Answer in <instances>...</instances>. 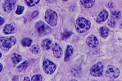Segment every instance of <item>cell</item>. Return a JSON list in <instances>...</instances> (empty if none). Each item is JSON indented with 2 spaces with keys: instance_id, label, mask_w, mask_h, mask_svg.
Segmentation results:
<instances>
[{
  "instance_id": "obj_5",
  "label": "cell",
  "mask_w": 122,
  "mask_h": 81,
  "mask_svg": "<svg viewBox=\"0 0 122 81\" xmlns=\"http://www.w3.org/2000/svg\"><path fill=\"white\" fill-rule=\"evenodd\" d=\"M120 75V70L117 67L114 66H108L105 73L106 77L112 79L117 78Z\"/></svg>"
},
{
  "instance_id": "obj_13",
  "label": "cell",
  "mask_w": 122,
  "mask_h": 81,
  "mask_svg": "<svg viewBox=\"0 0 122 81\" xmlns=\"http://www.w3.org/2000/svg\"><path fill=\"white\" fill-rule=\"evenodd\" d=\"M73 48L71 45H69L67 47L66 54H65V60L66 61H68L70 59V57L73 54Z\"/></svg>"
},
{
  "instance_id": "obj_2",
  "label": "cell",
  "mask_w": 122,
  "mask_h": 81,
  "mask_svg": "<svg viewBox=\"0 0 122 81\" xmlns=\"http://www.w3.org/2000/svg\"><path fill=\"white\" fill-rule=\"evenodd\" d=\"M16 43V39L14 37H2L0 38V47L3 50L10 48Z\"/></svg>"
},
{
  "instance_id": "obj_27",
  "label": "cell",
  "mask_w": 122,
  "mask_h": 81,
  "mask_svg": "<svg viewBox=\"0 0 122 81\" xmlns=\"http://www.w3.org/2000/svg\"><path fill=\"white\" fill-rule=\"evenodd\" d=\"M38 15V12L37 11H35L31 16V17L32 18H34L35 17L37 16Z\"/></svg>"
},
{
  "instance_id": "obj_12",
  "label": "cell",
  "mask_w": 122,
  "mask_h": 81,
  "mask_svg": "<svg viewBox=\"0 0 122 81\" xmlns=\"http://www.w3.org/2000/svg\"><path fill=\"white\" fill-rule=\"evenodd\" d=\"M14 5V2L12 0H8L5 2L4 6V9L5 11H10L13 9Z\"/></svg>"
},
{
  "instance_id": "obj_25",
  "label": "cell",
  "mask_w": 122,
  "mask_h": 81,
  "mask_svg": "<svg viewBox=\"0 0 122 81\" xmlns=\"http://www.w3.org/2000/svg\"><path fill=\"white\" fill-rule=\"evenodd\" d=\"M24 10V7L21 6L19 5L17 7V8L16 11V14L18 15H20L22 13Z\"/></svg>"
},
{
  "instance_id": "obj_3",
  "label": "cell",
  "mask_w": 122,
  "mask_h": 81,
  "mask_svg": "<svg viewBox=\"0 0 122 81\" xmlns=\"http://www.w3.org/2000/svg\"><path fill=\"white\" fill-rule=\"evenodd\" d=\"M57 18L58 15L56 12L50 9H48L46 11L45 19L51 26L54 27L56 25Z\"/></svg>"
},
{
  "instance_id": "obj_33",
  "label": "cell",
  "mask_w": 122,
  "mask_h": 81,
  "mask_svg": "<svg viewBox=\"0 0 122 81\" xmlns=\"http://www.w3.org/2000/svg\"><path fill=\"white\" fill-rule=\"evenodd\" d=\"M72 81H77V80H71Z\"/></svg>"
},
{
  "instance_id": "obj_9",
  "label": "cell",
  "mask_w": 122,
  "mask_h": 81,
  "mask_svg": "<svg viewBox=\"0 0 122 81\" xmlns=\"http://www.w3.org/2000/svg\"><path fill=\"white\" fill-rule=\"evenodd\" d=\"M86 44L91 48H95L98 45L99 41L95 36L91 35L87 38L86 40Z\"/></svg>"
},
{
  "instance_id": "obj_18",
  "label": "cell",
  "mask_w": 122,
  "mask_h": 81,
  "mask_svg": "<svg viewBox=\"0 0 122 81\" xmlns=\"http://www.w3.org/2000/svg\"><path fill=\"white\" fill-rule=\"evenodd\" d=\"M12 61L14 64H17L20 62L22 60V58L21 55L18 54H13L11 57Z\"/></svg>"
},
{
  "instance_id": "obj_15",
  "label": "cell",
  "mask_w": 122,
  "mask_h": 81,
  "mask_svg": "<svg viewBox=\"0 0 122 81\" xmlns=\"http://www.w3.org/2000/svg\"><path fill=\"white\" fill-rule=\"evenodd\" d=\"M51 43V40L49 39H46L43 40L41 43V46L43 49L44 50H49L50 48Z\"/></svg>"
},
{
  "instance_id": "obj_32",
  "label": "cell",
  "mask_w": 122,
  "mask_h": 81,
  "mask_svg": "<svg viewBox=\"0 0 122 81\" xmlns=\"http://www.w3.org/2000/svg\"><path fill=\"white\" fill-rule=\"evenodd\" d=\"M121 28H122V24H121Z\"/></svg>"
},
{
  "instance_id": "obj_30",
  "label": "cell",
  "mask_w": 122,
  "mask_h": 81,
  "mask_svg": "<svg viewBox=\"0 0 122 81\" xmlns=\"http://www.w3.org/2000/svg\"><path fill=\"white\" fill-rule=\"evenodd\" d=\"M3 69V65L1 63H0V71L1 72Z\"/></svg>"
},
{
  "instance_id": "obj_4",
  "label": "cell",
  "mask_w": 122,
  "mask_h": 81,
  "mask_svg": "<svg viewBox=\"0 0 122 81\" xmlns=\"http://www.w3.org/2000/svg\"><path fill=\"white\" fill-rule=\"evenodd\" d=\"M104 66L101 62H99L94 65L90 69L91 75L96 77H99L102 76L104 71Z\"/></svg>"
},
{
  "instance_id": "obj_26",
  "label": "cell",
  "mask_w": 122,
  "mask_h": 81,
  "mask_svg": "<svg viewBox=\"0 0 122 81\" xmlns=\"http://www.w3.org/2000/svg\"><path fill=\"white\" fill-rule=\"evenodd\" d=\"M107 24H108V26L112 28L114 27L115 26L116 22L114 19H109L107 22Z\"/></svg>"
},
{
  "instance_id": "obj_24",
  "label": "cell",
  "mask_w": 122,
  "mask_h": 81,
  "mask_svg": "<svg viewBox=\"0 0 122 81\" xmlns=\"http://www.w3.org/2000/svg\"><path fill=\"white\" fill-rule=\"evenodd\" d=\"M42 81V76L41 75H38L34 76L31 79L32 81Z\"/></svg>"
},
{
  "instance_id": "obj_23",
  "label": "cell",
  "mask_w": 122,
  "mask_h": 81,
  "mask_svg": "<svg viewBox=\"0 0 122 81\" xmlns=\"http://www.w3.org/2000/svg\"><path fill=\"white\" fill-rule=\"evenodd\" d=\"M121 13L120 11H115L112 13V19H118L121 16Z\"/></svg>"
},
{
  "instance_id": "obj_31",
  "label": "cell",
  "mask_w": 122,
  "mask_h": 81,
  "mask_svg": "<svg viewBox=\"0 0 122 81\" xmlns=\"http://www.w3.org/2000/svg\"><path fill=\"white\" fill-rule=\"evenodd\" d=\"M62 1H67L68 0H62Z\"/></svg>"
},
{
  "instance_id": "obj_35",
  "label": "cell",
  "mask_w": 122,
  "mask_h": 81,
  "mask_svg": "<svg viewBox=\"0 0 122 81\" xmlns=\"http://www.w3.org/2000/svg\"></svg>"
},
{
  "instance_id": "obj_11",
  "label": "cell",
  "mask_w": 122,
  "mask_h": 81,
  "mask_svg": "<svg viewBox=\"0 0 122 81\" xmlns=\"http://www.w3.org/2000/svg\"><path fill=\"white\" fill-rule=\"evenodd\" d=\"M108 13L105 10H103L99 14L97 19V21L98 23H101L105 21L108 18Z\"/></svg>"
},
{
  "instance_id": "obj_22",
  "label": "cell",
  "mask_w": 122,
  "mask_h": 81,
  "mask_svg": "<svg viewBox=\"0 0 122 81\" xmlns=\"http://www.w3.org/2000/svg\"><path fill=\"white\" fill-rule=\"evenodd\" d=\"M25 0L27 5L30 7L35 5L40 1V0Z\"/></svg>"
},
{
  "instance_id": "obj_17",
  "label": "cell",
  "mask_w": 122,
  "mask_h": 81,
  "mask_svg": "<svg viewBox=\"0 0 122 81\" xmlns=\"http://www.w3.org/2000/svg\"><path fill=\"white\" fill-rule=\"evenodd\" d=\"M33 43V40L29 38H24L21 40V44L24 47H28L31 46Z\"/></svg>"
},
{
  "instance_id": "obj_10",
  "label": "cell",
  "mask_w": 122,
  "mask_h": 81,
  "mask_svg": "<svg viewBox=\"0 0 122 81\" xmlns=\"http://www.w3.org/2000/svg\"><path fill=\"white\" fill-rule=\"evenodd\" d=\"M17 31V28L15 24H7L5 26L3 32L6 34L13 33H15Z\"/></svg>"
},
{
  "instance_id": "obj_19",
  "label": "cell",
  "mask_w": 122,
  "mask_h": 81,
  "mask_svg": "<svg viewBox=\"0 0 122 81\" xmlns=\"http://www.w3.org/2000/svg\"><path fill=\"white\" fill-rule=\"evenodd\" d=\"M30 51L32 53L34 54H39L40 51V48L38 45H33L30 48Z\"/></svg>"
},
{
  "instance_id": "obj_14",
  "label": "cell",
  "mask_w": 122,
  "mask_h": 81,
  "mask_svg": "<svg viewBox=\"0 0 122 81\" xmlns=\"http://www.w3.org/2000/svg\"><path fill=\"white\" fill-rule=\"evenodd\" d=\"M81 4L84 7L89 8L93 6L95 3V0H80Z\"/></svg>"
},
{
  "instance_id": "obj_1",
  "label": "cell",
  "mask_w": 122,
  "mask_h": 81,
  "mask_svg": "<svg viewBox=\"0 0 122 81\" xmlns=\"http://www.w3.org/2000/svg\"><path fill=\"white\" fill-rule=\"evenodd\" d=\"M91 26L90 22L83 17L77 19L75 23V29L80 33H83L88 31L90 29Z\"/></svg>"
},
{
  "instance_id": "obj_8",
  "label": "cell",
  "mask_w": 122,
  "mask_h": 81,
  "mask_svg": "<svg viewBox=\"0 0 122 81\" xmlns=\"http://www.w3.org/2000/svg\"><path fill=\"white\" fill-rule=\"evenodd\" d=\"M52 50L53 55L56 58H60L61 57L62 50L59 45L56 43L53 44L52 45Z\"/></svg>"
},
{
  "instance_id": "obj_29",
  "label": "cell",
  "mask_w": 122,
  "mask_h": 81,
  "mask_svg": "<svg viewBox=\"0 0 122 81\" xmlns=\"http://www.w3.org/2000/svg\"><path fill=\"white\" fill-rule=\"evenodd\" d=\"M24 81H30V78L28 77H25Z\"/></svg>"
},
{
  "instance_id": "obj_21",
  "label": "cell",
  "mask_w": 122,
  "mask_h": 81,
  "mask_svg": "<svg viewBox=\"0 0 122 81\" xmlns=\"http://www.w3.org/2000/svg\"><path fill=\"white\" fill-rule=\"evenodd\" d=\"M28 64V61H26L23 62L21 64L18 66L17 67V69L19 71H21L26 69L27 67Z\"/></svg>"
},
{
  "instance_id": "obj_20",
  "label": "cell",
  "mask_w": 122,
  "mask_h": 81,
  "mask_svg": "<svg viewBox=\"0 0 122 81\" xmlns=\"http://www.w3.org/2000/svg\"><path fill=\"white\" fill-rule=\"evenodd\" d=\"M73 33L70 31H66L63 33L62 34L61 39L62 40H66L69 38L72 34Z\"/></svg>"
},
{
  "instance_id": "obj_6",
  "label": "cell",
  "mask_w": 122,
  "mask_h": 81,
  "mask_svg": "<svg viewBox=\"0 0 122 81\" xmlns=\"http://www.w3.org/2000/svg\"><path fill=\"white\" fill-rule=\"evenodd\" d=\"M43 69L46 73L51 74L56 71V66L55 63L47 59H45L43 63Z\"/></svg>"
},
{
  "instance_id": "obj_34",
  "label": "cell",
  "mask_w": 122,
  "mask_h": 81,
  "mask_svg": "<svg viewBox=\"0 0 122 81\" xmlns=\"http://www.w3.org/2000/svg\"><path fill=\"white\" fill-rule=\"evenodd\" d=\"M0 54H1L0 57H1V56H2V54H1V53H0Z\"/></svg>"
},
{
  "instance_id": "obj_28",
  "label": "cell",
  "mask_w": 122,
  "mask_h": 81,
  "mask_svg": "<svg viewBox=\"0 0 122 81\" xmlns=\"http://www.w3.org/2000/svg\"><path fill=\"white\" fill-rule=\"evenodd\" d=\"M5 22V20L1 17H0V25L3 24Z\"/></svg>"
},
{
  "instance_id": "obj_16",
  "label": "cell",
  "mask_w": 122,
  "mask_h": 81,
  "mask_svg": "<svg viewBox=\"0 0 122 81\" xmlns=\"http://www.w3.org/2000/svg\"><path fill=\"white\" fill-rule=\"evenodd\" d=\"M100 34L102 38H107L108 35L109 29L106 27H101L99 29Z\"/></svg>"
},
{
  "instance_id": "obj_7",
  "label": "cell",
  "mask_w": 122,
  "mask_h": 81,
  "mask_svg": "<svg viewBox=\"0 0 122 81\" xmlns=\"http://www.w3.org/2000/svg\"><path fill=\"white\" fill-rule=\"evenodd\" d=\"M35 27L38 32L41 34H45L49 33L51 31V28L43 22H39L36 23Z\"/></svg>"
}]
</instances>
